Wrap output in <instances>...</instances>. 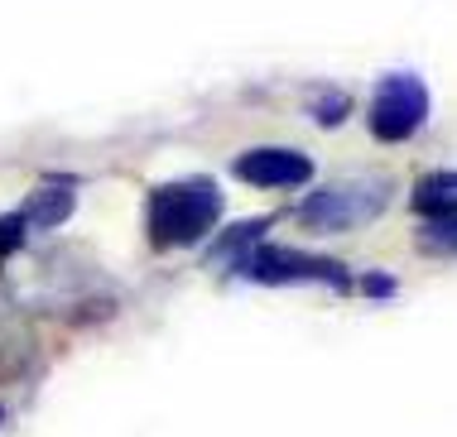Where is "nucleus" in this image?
Returning <instances> with one entry per match:
<instances>
[{"label":"nucleus","mask_w":457,"mask_h":437,"mask_svg":"<svg viewBox=\"0 0 457 437\" xmlns=\"http://www.w3.org/2000/svg\"><path fill=\"white\" fill-rule=\"evenodd\" d=\"M265 227H270V217H255V221H241V227L237 231H227V235H221V241L212 245V260H217V265H237V260L245 255V250H251V245H261L265 241Z\"/></svg>","instance_id":"obj_8"},{"label":"nucleus","mask_w":457,"mask_h":437,"mask_svg":"<svg viewBox=\"0 0 457 437\" xmlns=\"http://www.w3.org/2000/svg\"><path fill=\"white\" fill-rule=\"evenodd\" d=\"M347 116H352V96L347 92H328V96H318V102H313V120L328 125V130H332V125H342Z\"/></svg>","instance_id":"obj_9"},{"label":"nucleus","mask_w":457,"mask_h":437,"mask_svg":"<svg viewBox=\"0 0 457 437\" xmlns=\"http://www.w3.org/2000/svg\"><path fill=\"white\" fill-rule=\"evenodd\" d=\"M24 235H29V227H24L20 207L10 211V217H0V260H5V255H15V250L24 245Z\"/></svg>","instance_id":"obj_11"},{"label":"nucleus","mask_w":457,"mask_h":437,"mask_svg":"<svg viewBox=\"0 0 457 437\" xmlns=\"http://www.w3.org/2000/svg\"><path fill=\"white\" fill-rule=\"evenodd\" d=\"M390 202H395V183L386 178V173H370V178H347V183L313 187L308 197H299L294 217L303 221V231L342 235V231L370 227Z\"/></svg>","instance_id":"obj_2"},{"label":"nucleus","mask_w":457,"mask_h":437,"mask_svg":"<svg viewBox=\"0 0 457 437\" xmlns=\"http://www.w3.org/2000/svg\"><path fill=\"white\" fill-rule=\"evenodd\" d=\"M241 183L251 187H308L313 183V159L294 144H255V149H241L237 164H231Z\"/></svg>","instance_id":"obj_5"},{"label":"nucleus","mask_w":457,"mask_h":437,"mask_svg":"<svg viewBox=\"0 0 457 437\" xmlns=\"http://www.w3.org/2000/svg\"><path fill=\"white\" fill-rule=\"evenodd\" d=\"M72 211H78V178L72 173H44L34 183V193L24 197L20 217L29 231H58Z\"/></svg>","instance_id":"obj_6"},{"label":"nucleus","mask_w":457,"mask_h":437,"mask_svg":"<svg viewBox=\"0 0 457 437\" xmlns=\"http://www.w3.org/2000/svg\"><path fill=\"white\" fill-rule=\"evenodd\" d=\"M410 207L419 221H457V178L453 169H438V173H424L410 193Z\"/></svg>","instance_id":"obj_7"},{"label":"nucleus","mask_w":457,"mask_h":437,"mask_svg":"<svg viewBox=\"0 0 457 437\" xmlns=\"http://www.w3.org/2000/svg\"><path fill=\"white\" fill-rule=\"evenodd\" d=\"M237 279H251V284H265V289H289V284H323L332 293H356V274L332 255H313V250H299V245H251L245 255L231 265Z\"/></svg>","instance_id":"obj_3"},{"label":"nucleus","mask_w":457,"mask_h":437,"mask_svg":"<svg viewBox=\"0 0 457 437\" xmlns=\"http://www.w3.org/2000/svg\"><path fill=\"white\" fill-rule=\"evenodd\" d=\"M221 211H227V193L217 178L197 173V178H174L159 183L145 197V235L154 250H188L203 245L217 231Z\"/></svg>","instance_id":"obj_1"},{"label":"nucleus","mask_w":457,"mask_h":437,"mask_svg":"<svg viewBox=\"0 0 457 437\" xmlns=\"http://www.w3.org/2000/svg\"><path fill=\"white\" fill-rule=\"evenodd\" d=\"M428 111H434V96H428L419 72H386L376 82V92H370L366 130L380 144H404L428 125Z\"/></svg>","instance_id":"obj_4"},{"label":"nucleus","mask_w":457,"mask_h":437,"mask_svg":"<svg viewBox=\"0 0 457 437\" xmlns=\"http://www.w3.org/2000/svg\"><path fill=\"white\" fill-rule=\"evenodd\" d=\"M356 289H361L366 298H376V303H386V298H395V293H400V279H395V274H380V269H370V274H361V279H356Z\"/></svg>","instance_id":"obj_10"}]
</instances>
